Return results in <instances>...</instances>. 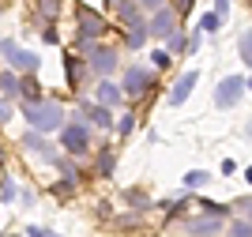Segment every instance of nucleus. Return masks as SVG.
I'll return each instance as SVG.
<instances>
[{
  "label": "nucleus",
  "instance_id": "obj_1",
  "mask_svg": "<svg viewBox=\"0 0 252 237\" xmlns=\"http://www.w3.org/2000/svg\"><path fill=\"white\" fill-rule=\"evenodd\" d=\"M23 117L31 124L34 132H61L64 128V109L61 102H53V98H42V102H23Z\"/></svg>",
  "mask_w": 252,
  "mask_h": 237
},
{
  "label": "nucleus",
  "instance_id": "obj_2",
  "mask_svg": "<svg viewBox=\"0 0 252 237\" xmlns=\"http://www.w3.org/2000/svg\"><path fill=\"white\" fill-rule=\"evenodd\" d=\"M0 57L15 68V72H27V75H34L38 68H42V57L34 49H23L15 38H0Z\"/></svg>",
  "mask_w": 252,
  "mask_h": 237
},
{
  "label": "nucleus",
  "instance_id": "obj_3",
  "mask_svg": "<svg viewBox=\"0 0 252 237\" xmlns=\"http://www.w3.org/2000/svg\"><path fill=\"white\" fill-rule=\"evenodd\" d=\"M83 61H87V68L91 72H98V75H109L117 68V49H109V45H98V41H83Z\"/></svg>",
  "mask_w": 252,
  "mask_h": 237
},
{
  "label": "nucleus",
  "instance_id": "obj_4",
  "mask_svg": "<svg viewBox=\"0 0 252 237\" xmlns=\"http://www.w3.org/2000/svg\"><path fill=\"white\" fill-rule=\"evenodd\" d=\"M61 147L68 151V155H87V147H91V124L87 121L64 124L61 128Z\"/></svg>",
  "mask_w": 252,
  "mask_h": 237
},
{
  "label": "nucleus",
  "instance_id": "obj_5",
  "mask_svg": "<svg viewBox=\"0 0 252 237\" xmlns=\"http://www.w3.org/2000/svg\"><path fill=\"white\" fill-rule=\"evenodd\" d=\"M75 23H79V41H94V38H102V34L109 31V23H105L94 8H87V4L75 8Z\"/></svg>",
  "mask_w": 252,
  "mask_h": 237
},
{
  "label": "nucleus",
  "instance_id": "obj_6",
  "mask_svg": "<svg viewBox=\"0 0 252 237\" xmlns=\"http://www.w3.org/2000/svg\"><path fill=\"white\" fill-rule=\"evenodd\" d=\"M241 94H245V79L241 75H226L219 83V91H215V105L219 109H233V105L241 102Z\"/></svg>",
  "mask_w": 252,
  "mask_h": 237
},
{
  "label": "nucleus",
  "instance_id": "obj_7",
  "mask_svg": "<svg viewBox=\"0 0 252 237\" xmlns=\"http://www.w3.org/2000/svg\"><path fill=\"white\" fill-rule=\"evenodd\" d=\"M151 83H155V72H147V68L132 64V68L125 72V94H128V98H139V94H147Z\"/></svg>",
  "mask_w": 252,
  "mask_h": 237
},
{
  "label": "nucleus",
  "instance_id": "obj_8",
  "mask_svg": "<svg viewBox=\"0 0 252 237\" xmlns=\"http://www.w3.org/2000/svg\"><path fill=\"white\" fill-rule=\"evenodd\" d=\"M19 147L27 151V155H38V158H45V162H57V151H53L49 143L42 139V132H23V139H19Z\"/></svg>",
  "mask_w": 252,
  "mask_h": 237
},
{
  "label": "nucleus",
  "instance_id": "obj_9",
  "mask_svg": "<svg viewBox=\"0 0 252 237\" xmlns=\"http://www.w3.org/2000/svg\"><path fill=\"white\" fill-rule=\"evenodd\" d=\"M173 23H177V15H173V8H158L155 15H151V23H147V34H155V38H169V34L177 31Z\"/></svg>",
  "mask_w": 252,
  "mask_h": 237
},
{
  "label": "nucleus",
  "instance_id": "obj_10",
  "mask_svg": "<svg viewBox=\"0 0 252 237\" xmlns=\"http://www.w3.org/2000/svg\"><path fill=\"white\" fill-rule=\"evenodd\" d=\"M79 117L87 124H98V128H113V109H102V105L87 102V98H79Z\"/></svg>",
  "mask_w": 252,
  "mask_h": 237
},
{
  "label": "nucleus",
  "instance_id": "obj_11",
  "mask_svg": "<svg viewBox=\"0 0 252 237\" xmlns=\"http://www.w3.org/2000/svg\"><path fill=\"white\" fill-rule=\"evenodd\" d=\"M94 98H98V105H102V109H117V105L125 102V91H121L117 83L102 79V83H98V91H94Z\"/></svg>",
  "mask_w": 252,
  "mask_h": 237
},
{
  "label": "nucleus",
  "instance_id": "obj_12",
  "mask_svg": "<svg viewBox=\"0 0 252 237\" xmlns=\"http://www.w3.org/2000/svg\"><path fill=\"white\" fill-rule=\"evenodd\" d=\"M117 19L125 23L128 31H136V27H143V11H139L136 0H117Z\"/></svg>",
  "mask_w": 252,
  "mask_h": 237
},
{
  "label": "nucleus",
  "instance_id": "obj_13",
  "mask_svg": "<svg viewBox=\"0 0 252 237\" xmlns=\"http://www.w3.org/2000/svg\"><path fill=\"white\" fill-rule=\"evenodd\" d=\"M196 79H200L196 72H185V75H181L177 87L169 91V105H185V102H189V94H192V87H196Z\"/></svg>",
  "mask_w": 252,
  "mask_h": 237
},
{
  "label": "nucleus",
  "instance_id": "obj_14",
  "mask_svg": "<svg viewBox=\"0 0 252 237\" xmlns=\"http://www.w3.org/2000/svg\"><path fill=\"white\" fill-rule=\"evenodd\" d=\"M219 230H222L219 218H196V222H189V234L192 237H215Z\"/></svg>",
  "mask_w": 252,
  "mask_h": 237
},
{
  "label": "nucleus",
  "instance_id": "obj_15",
  "mask_svg": "<svg viewBox=\"0 0 252 237\" xmlns=\"http://www.w3.org/2000/svg\"><path fill=\"white\" fill-rule=\"evenodd\" d=\"M38 87H42V83L34 79V75H23V79H19V94H23V102H42Z\"/></svg>",
  "mask_w": 252,
  "mask_h": 237
},
{
  "label": "nucleus",
  "instance_id": "obj_16",
  "mask_svg": "<svg viewBox=\"0 0 252 237\" xmlns=\"http://www.w3.org/2000/svg\"><path fill=\"white\" fill-rule=\"evenodd\" d=\"M83 57H68V87L72 91H79V83H83Z\"/></svg>",
  "mask_w": 252,
  "mask_h": 237
},
{
  "label": "nucleus",
  "instance_id": "obj_17",
  "mask_svg": "<svg viewBox=\"0 0 252 237\" xmlns=\"http://www.w3.org/2000/svg\"><path fill=\"white\" fill-rule=\"evenodd\" d=\"M0 91L8 94V98H11V94H19V75L11 72V68H4V72H0Z\"/></svg>",
  "mask_w": 252,
  "mask_h": 237
},
{
  "label": "nucleus",
  "instance_id": "obj_18",
  "mask_svg": "<svg viewBox=\"0 0 252 237\" xmlns=\"http://www.w3.org/2000/svg\"><path fill=\"white\" fill-rule=\"evenodd\" d=\"M237 57L252 68V31H241V38H237Z\"/></svg>",
  "mask_w": 252,
  "mask_h": 237
},
{
  "label": "nucleus",
  "instance_id": "obj_19",
  "mask_svg": "<svg viewBox=\"0 0 252 237\" xmlns=\"http://www.w3.org/2000/svg\"><path fill=\"white\" fill-rule=\"evenodd\" d=\"M203 218H226V215H230V207H226V203H215V200H203Z\"/></svg>",
  "mask_w": 252,
  "mask_h": 237
},
{
  "label": "nucleus",
  "instance_id": "obj_20",
  "mask_svg": "<svg viewBox=\"0 0 252 237\" xmlns=\"http://www.w3.org/2000/svg\"><path fill=\"white\" fill-rule=\"evenodd\" d=\"M64 8V0H38V11H42V19H57Z\"/></svg>",
  "mask_w": 252,
  "mask_h": 237
},
{
  "label": "nucleus",
  "instance_id": "obj_21",
  "mask_svg": "<svg viewBox=\"0 0 252 237\" xmlns=\"http://www.w3.org/2000/svg\"><path fill=\"white\" fill-rule=\"evenodd\" d=\"M200 31H203V34H215V31H222V19L215 15V11H203V15H200Z\"/></svg>",
  "mask_w": 252,
  "mask_h": 237
},
{
  "label": "nucleus",
  "instance_id": "obj_22",
  "mask_svg": "<svg viewBox=\"0 0 252 237\" xmlns=\"http://www.w3.org/2000/svg\"><path fill=\"white\" fill-rule=\"evenodd\" d=\"M166 45H169V57H173V53H185V49H189V41H185V34H181V31H173V34H169V38H166Z\"/></svg>",
  "mask_w": 252,
  "mask_h": 237
},
{
  "label": "nucleus",
  "instance_id": "obj_23",
  "mask_svg": "<svg viewBox=\"0 0 252 237\" xmlns=\"http://www.w3.org/2000/svg\"><path fill=\"white\" fill-rule=\"evenodd\" d=\"M94 169H98V177H113V151H105V155H98Z\"/></svg>",
  "mask_w": 252,
  "mask_h": 237
},
{
  "label": "nucleus",
  "instance_id": "obj_24",
  "mask_svg": "<svg viewBox=\"0 0 252 237\" xmlns=\"http://www.w3.org/2000/svg\"><path fill=\"white\" fill-rule=\"evenodd\" d=\"M207 181H211L207 169H189V173H185V185L189 188H200V185H207Z\"/></svg>",
  "mask_w": 252,
  "mask_h": 237
},
{
  "label": "nucleus",
  "instance_id": "obj_25",
  "mask_svg": "<svg viewBox=\"0 0 252 237\" xmlns=\"http://www.w3.org/2000/svg\"><path fill=\"white\" fill-rule=\"evenodd\" d=\"M53 166H57V169L64 173V181H75V177H79V173H75V166L68 162V158H61V155H57V162H53Z\"/></svg>",
  "mask_w": 252,
  "mask_h": 237
},
{
  "label": "nucleus",
  "instance_id": "obj_26",
  "mask_svg": "<svg viewBox=\"0 0 252 237\" xmlns=\"http://www.w3.org/2000/svg\"><path fill=\"white\" fill-rule=\"evenodd\" d=\"M143 38H147V23H143V27H136V31H128V45H132V49H139V45H143Z\"/></svg>",
  "mask_w": 252,
  "mask_h": 237
},
{
  "label": "nucleus",
  "instance_id": "obj_27",
  "mask_svg": "<svg viewBox=\"0 0 252 237\" xmlns=\"http://www.w3.org/2000/svg\"><path fill=\"white\" fill-rule=\"evenodd\" d=\"M233 207H237V215H245V222H249V226H252V196L237 200V203H233Z\"/></svg>",
  "mask_w": 252,
  "mask_h": 237
},
{
  "label": "nucleus",
  "instance_id": "obj_28",
  "mask_svg": "<svg viewBox=\"0 0 252 237\" xmlns=\"http://www.w3.org/2000/svg\"><path fill=\"white\" fill-rule=\"evenodd\" d=\"M15 196H19V188H15V181H4V185H0V200H4V203H11Z\"/></svg>",
  "mask_w": 252,
  "mask_h": 237
},
{
  "label": "nucleus",
  "instance_id": "obj_29",
  "mask_svg": "<svg viewBox=\"0 0 252 237\" xmlns=\"http://www.w3.org/2000/svg\"><path fill=\"white\" fill-rule=\"evenodd\" d=\"M230 237H252V226L245 222V218H241V222L233 218V226H230Z\"/></svg>",
  "mask_w": 252,
  "mask_h": 237
},
{
  "label": "nucleus",
  "instance_id": "obj_30",
  "mask_svg": "<svg viewBox=\"0 0 252 237\" xmlns=\"http://www.w3.org/2000/svg\"><path fill=\"white\" fill-rule=\"evenodd\" d=\"M151 61H155V68H166V64L173 61V57H169L166 49H158V53H151Z\"/></svg>",
  "mask_w": 252,
  "mask_h": 237
},
{
  "label": "nucleus",
  "instance_id": "obj_31",
  "mask_svg": "<svg viewBox=\"0 0 252 237\" xmlns=\"http://www.w3.org/2000/svg\"><path fill=\"white\" fill-rule=\"evenodd\" d=\"M136 4H139V11H151V15L162 8V0H136Z\"/></svg>",
  "mask_w": 252,
  "mask_h": 237
},
{
  "label": "nucleus",
  "instance_id": "obj_32",
  "mask_svg": "<svg viewBox=\"0 0 252 237\" xmlns=\"http://www.w3.org/2000/svg\"><path fill=\"white\" fill-rule=\"evenodd\" d=\"M8 121H11V102L0 98V124H8Z\"/></svg>",
  "mask_w": 252,
  "mask_h": 237
},
{
  "label": "nucleus",
  "instance_id": "obj_33",
  "mask_svg": "<svg viewBox=\"0 0 252 237\" xmlns=\"http://www.w3.org/2000/svg\"><path fill=\"white\" fill-rule=\"evenodd\" d=\"M132 124H136V117H132V113H128V117H121V124H117V128H121V135H128V132H132Z\"/></svg>",
  "mask_w": 252,
  "mask_h": 237
},
{
  "label": "nucleus",
  "instance_id": "obj_34",
  "mask_svg": "<svg viewBox=\"0 0 252 237\" xmlns=\"http://www.w3.org/2000/svg\"><path fill=\"white\" fill-rule=\"evenodd\" d=\"M185 11H192V0H173V15H185Z\"/></svg>",
  "mask_w": 252,
  "mask_h": 237
},
{
  "label": "nucleus",
  "instance_id": "obj_35",
  "mask_svg": "<svg viewBox=\"0 0 252 237\" xmlns=\"http://www.w3.org/2000/svg\"><path fill=\"white\" fill-rule=\"evenodd\" d=\"M15 200H19L23 207H34V192H27V188H19V196H15Z\"/></svg>",
  "mask_w": 252,
  "mask_h": 237
},
{
  "label": "nucleus",
  "instance_id": "obj_36",
  "mask_svg": "<svg viewBox=\"0 0 252 237\" xmlns=\"http://www.w3.org/2000/svg\"><path fill=\"white\" fill-rule=\"evenodd\" d=\"M226 11H230V0H215V15L219 19H226Z\"/></svg>",
  "mask_w": 252,
  "mask_h": 237
},
{
  "label": "nucleus",
  "instance_id": "obj_37",
  "mask_svg": "<svg viewBox=\"0 0 252 237\" xmlns=\"http://www.w3.org/2000/svg\"><path fill=\"white\" fill-rule=\"evenodd\" d=\"M245 181H249V185H252V166H249V169H245Z\"/></svg>",
  "mask_w": 252,
  "mask_h": 237
},
{
  "label": "nucleus",
  "instance_id": "obj_38",
  "mask_svg": "<svg viewBox=\"0 0 252 237\" xmlns=\"http://www.w3.org/2000/svg\"><path fill=\"white\" fill-rule=\"evenodd\" d=\"M105 4H113V8H117V0H105Z\"/></svg>",
  "mask_w": 252,
  "mask_h": 237
},
{
  "label": "nucleus",
  "instance_id": "obj_39",
  "mask_svg": "<svg viewBox=\"0 0 252 237\" xmlns=\"http://www.w3.org/2000/svg\"><path fill=\"white\" fill-rule=\"evenodd\" d=\"M245 87H249V91H252V79H249V83H245Z\"/></svg>",
  "mask_w": 252,
  "mask_h": 237
}]
</instances>
